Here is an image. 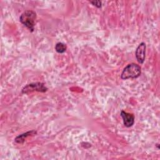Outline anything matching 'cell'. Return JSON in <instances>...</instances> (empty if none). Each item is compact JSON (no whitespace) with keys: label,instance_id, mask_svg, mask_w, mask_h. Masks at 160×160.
<instances>
[{"label":"cell","instance_id":"obj_1","mask_svg":"<svg viewBox=\"0 0 160 160\" xmlns=\"http://www.w3.org/2000/svg\"><path fill=\"white\" fill-rule=\"evenodd\" d=\"M36 20V14L34 11L31 10L24 11L19 17L20 22L31 32L34 30Z\"/></svg>","mask_w":160,"mask_h":160},{"label":"cell","instance_id":"obj_6","mask_svg":"<svg viewBox=\"0 0 160 160\" xmlns=\"http://www.w3.org/2000/svg\"><path fill=\"white\" fill-rule=\"evenodd\" d=\"M36 134V131H28V132H26L23 133V134H21L19 135L18 136H17V137L15 138L14 141H15L16 142H17V143H20V144H21V143H22V142L24 141L25 139H26L27 137H28V136H31V135H34V134Z\"/></svg>","mask_w":160,"mask_h":160},{"label":"cell","instance_id":"obj_5","mask_svg":"<svg viewBox=\"0 0 160 160\" xmlns=\"http://www.w3.org/2000/svg\"><path fill=\"white\" fill-rule=\"evenodd\" d=\"M121 116L122 118L124 125L127 127L129 128L132 126L134 123V117L132 114L126 112L124 111H122L121 112Z\"/></svg>","mask_w":160,"mask_h":160},{"label":"cell","instance_id":"obj_7","mask_svg":"<svg viewBox=\"0 0 160 160\" xmlns=\"http://www.w3.org/2000/svg\"><path fill=\"white\" fill-rule=\"evenodd\" d=\"M66 45L62 42H58L55 46V50L58 53H63L66 51Z\"/></svg>","mask_w":160,"mask_h":160},{"label":"cell","instance_id":"obj_4","mask_svg":"<svg viewBox=\"0 0 160 160\" xmlns=\"http://www.w3.org/2000/svg\"><path fill=\"white\" fill-rule=\"evenodd\" d=\"M135 55L138 62L142 64L144 61L146 56V44L144 42H142L139 44L136 48Z\"/></svg>","mask_w":160,"mask_h":160},{"label":"cell","instance_id":"obj_8","mask_svg":"<svg viewBox=\"0 0 160 160\" xmlns=\"http://www.w3.org/2000/svg\"><path fill=\"white\" fill-rule=\"evenodd\" d=\"M90 2L94 5V6L100 8L102 6V2L101 1H90Z\"/></svg>","mask_w":160,"mask_h":160},{"label":"cell","instance_id":"obj_2","mask_svg":"<svg viewBox=\"0 0 160 160\" xmlns=\"http://www.w3.org/2000/svg\"><path fill=\"white\" fill-rule=\"evenodd\" d=\"M141 72V67L139 65L135 63H131L124 68L121 73V78L122 79L137 78L140 76Z\"/></svg>","mask_w":160,"mask_h":160},{"label":"cell","instance_id":"obj_3","mask_svg":"<svg viewBox=\"0 0 160 160\" xmlns=\"http://www.w3.org/2000/svg\"><path fill=\"white\" fill-rule=\"evenodd\" d=\"M48 90V88L42 82H34L27 84L22 89V93L28 94L33 91H38L44 92Z\"/></svg>","mask_w":160,"mask_h":160}]
</instances>
